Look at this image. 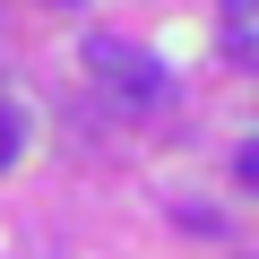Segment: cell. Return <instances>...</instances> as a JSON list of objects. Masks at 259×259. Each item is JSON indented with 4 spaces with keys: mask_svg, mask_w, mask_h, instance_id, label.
Instances as JSON below:
<instances>
[{
    "mask_svg": "<svg viewBox=\"0 0 259 259\" xmlns=\"http://www.w3.org/2000/svg\"><path fill=\"white\" fill-rule=\"evenodd\" d=\"M87 61H95V78H104L112 95H130V104H156V95H164V69H156V52L121 44V35H87Z\"/></svg>",
    "mask_w": 259,
    "mask_h": 259,
    "instance_id": "1",
    "label": "cell"
},
{
    "mask_svg": "<svg viewBox=\"0 0 259 259\" xmlns=\"http://www.w3.org/2000/svg\"><path fill=\"white\" fill-rule=\"evenodd\" d=\"M225 52L259 61V0H225Z\"/></svg>",
    "mask_w": 259,
    "mask_h": 259,
    "instance_id": "2",
    "label": "cell"
},
{
    "mask_svg": "<svg viewBox=\"0 0 259 259\" xmlns=\"http://www.w3.org/2000/svg\"><path fill=\"white\" fill-rule=\"evenodd\" d=\"M233 173H242V190H259V139H250V147L233 156Z\"/></svg>",
    "mask_w": 259,
    "mask_h": 259,
    "instance_id": "3",
    "label": "cell"
},
{
    "mask_svg": "<svg viewBox=\"0 0 259 259\" xmlns=\"http://www.w3.org/2000/svg\"><path fill=\"white\" fill-rule=\"evenodd\" d=\"M9 156H18V121L0 112V164H9Z\"/></svg>",
    "mask_w": 259,
    "mask_h": 259,
    "instance_id": "4",
    "label": "cell"
}]
</instances>
